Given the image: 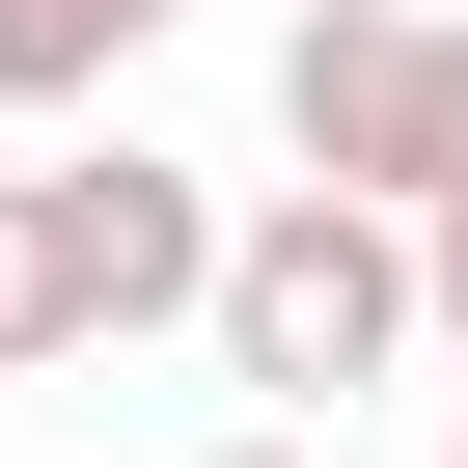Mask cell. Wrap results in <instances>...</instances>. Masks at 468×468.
Segmentation results:
<instances>
[{
    "mask_svg": "<svg viewBox=\"0 0 468 468\" xmlns=\"http://www.w3.org/2000/svg\"><path fill=\"white\" fill-rule=\"evenodd\" d=\"M441 358V249L413 220H358V193H249V249H220V386H249L276 441H331L358 386H413Z\"/></svg>",
    "mask_w": 468,
    "mask_h": 468,
    "instance_id": "cell-1",
    "label": "cell"
},
{
    "mask_svg": "<svg viewBox=\"0 0 468 468\" xmlns=\"http://www.w3.org/2000/svg\"><path fill=\"white\" fill-rule=\"evenodd\" d=\"M193 468H331V441H276V413H249V441H193Z\"/></svg>",
    "mask_w": 468,
    "mask_h": 468,
    "instance_id": "cell-6",
    "label": "cell"
},
{
    "mask_svg": "<svg viewBox=\"0 0 468 468\" xmlns=\"http://www.w3.org/2000/svg\"><path fill=\"white\" fill-rule=\"evenodd\" d=\"M441 358H468V220H441Z\"/></svg>",
    "mask_w": 468,
    "mask_h": 468,
    "instance_id": "cell-7",
    "label": "cell"
},
{
    "mask_svg": "<svg viewBox=\"0 0 468 468\" xmlns=\"http://www.w3.org/2000/svg\"><path fill=\"white\" fill-rule=\"evenodd\" d=\"M276 193H358V220H468V0H303L276 28Z\"/></svg>",
    "mask_w": 468,
    "mask_h": 468,
    "instance_id": "cell-2",
    "label": "cell"
},
{
    "mask_svg": "<svg viewBox=\"0 0 468 468\" xmlns=\"http://www.w3.org/2000/svg\"><path fill=\"white\" fill-rule=\"evenodd\" d=\"M28 220H56V331H83V358H111V331H220V249H249L165 138H56Z\"/></svg>",
    "mask_w": 468,
    "mask_h": 468,
    "instance_id": "cell-3",
    "label": "cell"
},
{
    "mask_svg": "<svg viewBox=\"0 0 468 468\" xmlns=\"http://www.w3.org/2000/svg\"><path fill=\"white\" fill-rule=\"evenodd\" d=\"M441 468H468V386H441Z\"/></svg>",
    "mask_w": 468,
    "mask_h": 468,
    "instance_id": "cell-8",
    "label": "cell"
},
{
    "mask_svg": "<svg viewBox=\"0 0 468 468\" xmlns=\"http://www.w3.org/2000/svg\"><path fill=\"white\" fill-rule=\"evenodd\" d=\"M28 358H83V331H56V220H28V165H0V386H28Z\"/></svg>",
    "mask_w": 468,
    "mask_h": 468,
    "instance_id": "cell-5",
    "label": "cell"
},
{
    "mask_svg": "<svg viewBox=\"0 0 468 468\" xmlns=\"http://www.w3.org/2000/svg\"><path fill=\"white\" fill-rule=\"evenodd\" d=\"M165 28H193V0H0V138H83Z\"/></svg>",
    "mask_w": 468,
    "mask_h": 468,
    "instance_id": "cell-4",
    "label": "cell"
}]
</instances>
